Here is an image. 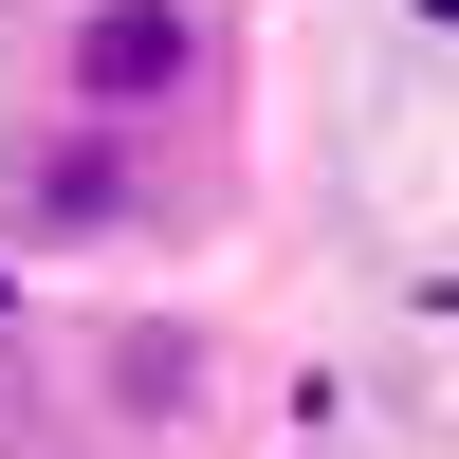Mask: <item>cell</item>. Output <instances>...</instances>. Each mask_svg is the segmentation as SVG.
<instances>
[{
	"label": "cell",
	"mask_w": 459,
	"mask_h": 459,
	"mask_svg": "<svg viewBox=\"0 0 459 459\" xmlns=\"http://www.w3.org/2000/svg\"><path fill=\"white\" fill-rule=\"evenodd\" d=\"M221 0H74L56 19V110H110V129H184L221 92Z\"/></svg>",
	"instance_id": "obj_1"
},
{
	"label": "cell",
	"mask_w": 459,
	"mask_h": 459,
	"mask_svg": "<svg viewBox=\"0 0 459 459\" xmlns=\"http://www.w3.org/2000/svg\"><path fill=\"white\" fill-rule=\"evenodd\" d=\"M147 129H110V110H37L19 147H0V221H19V257H92V239H147Z\"/></svg>",
	"instance_id": "obj_2"
},
{
	"label": "cell",
	"mask_w": 459,
	"mask_h": 459,
	"mask_svg": "<svg viewBox=\"0 0 459 459\" xmlns=\"http://www.w3.org/2000/svg\"><path fill=\"white\" fill-rule=\"evenodd\" d=\"M92 386L129 404V423H184V386H203V331H110V350H92Z\"/></svg>",
	"instance_id": "obj_3"
}]
</instances>
